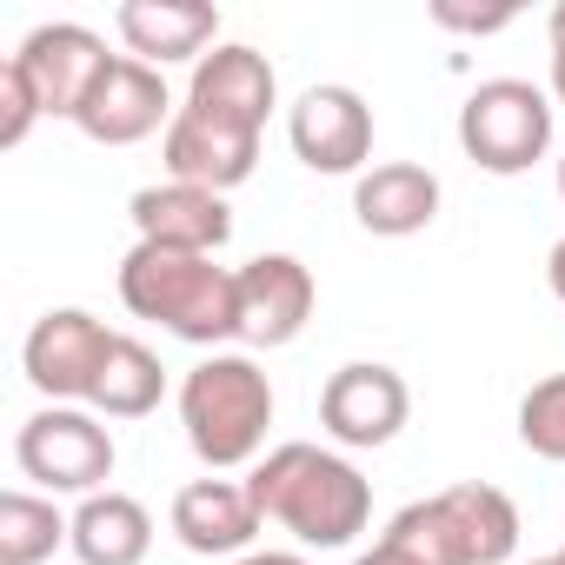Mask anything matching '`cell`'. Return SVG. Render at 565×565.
<instances>
[{
	"label": "cell",
	"instance_id": "6da1fadb",
	"mask_svg": "<svg viewBox=\"0 0 565 565\" xmlns=\"http://www.w3.org/2000/svg\"><path fill=\"white\" fill-rule=\"evenodd\" d=\"M246 492H253L259 519L287 525L300 545H320V552L353 545L366 532V519H373V486L360 479V466L327 452V446H313V439L273 446L246 472Z\"/></svg>",
	"mask_w": 565,
	"mask_h": 565
},
{
	"label": "cell",
	"instance_id": "7a4b0ae2",
	"mask_svg": "<svg viewBox=\"0 0 565 565\" xmlns=\"http://www.w3.org/2000/svg\"><path fill=\"white\" fill-rule=\"evenodd\" d=\"M120 307L186 347H220L239 340V273L213 266V253L134 239V253L120 259Z\"/></svg>",
	"mask_w": 565,
	"mask_h": 565
},
{
	"label": "cell",
	"instance_id": "3957f363",
	"mask_svg": "<svg viewBox=\"0 0 565 565\" xmlns=\"http://www.w3.org/2000/svg\"><path fill=\"white\" fill-rule=\"evenodd\" d=\"M180 426L206 472L259 466L266 426H273V386L246 353H206L180 380Z\"/></svg>",
	"mask_w": 565,
	"mask_h": 565
},
{
	"label": "cell",
	"instance_id": "277c9868",
	"mask_svg": "<svg viewBox=\"0 0 565 565\" xmlns=\"http://www.w3.org/2000/svg\"><path fill=\"white\" fill-rule=\"evenodd\" d=\"M399 545H413L426 565H505L519 552V505L499 486H446L433 499H413L393 525Z\"/></svg>",
	"mask_w": 565,
	"mask_h": 565
},
{
	"label": "cell",
	"instance_id": "5b68a950",
	"mask_svg": "<svg viewBox=\"0 0 565 565\" xmlns=\"http://www.w3.org/2000/svg\"><path fill=\"white\" fill-rule=\"evenodd\" d=\"M552 114H558L552 94L532 87V81H512V74L479 81L459 107V147L479 173L512 180V173H525L552 153Z\"/></svg>",
	"mask_w": 565,
	"mask_h": 565
},
{
	"label": "cell",
	"instance_id": "8992f818",
	"mask_svg": "<svg viewBox=\"0 0 565 565\" xmlns=\"http://www.w3.org/2000/svg\"><path fill=\"white\" fill-rule=\"evenodd\" d=\"M14 459L41 492H107L114 479V433L100 426V413L81 406H41L34 419H21L14 433Z\"/></svg>",
	"mask_w": 565,
	"mask_h": 565
},
{
	"label": "cell",
	"instance_id": "52a82bcc",
	"mask_svg": "<svg viewBox=\"0 0 565 565\" xmlns=\"http://www.w3.org/2000/svg\"><path fill=\"white\" fill-rule=\"evenodd\" d=\"M259 134L266 127H246L220 107H200V100H180L173 127L160 134V160L173 180L186 186H213V193H233L239 180H253L259 167Z\"/></svg>",
	"mask_w": 565,
	"mask_h": 565
},
{
	"label": "cell",
	"instance_id": "ba28073f",
	"mask_svg": "<svg viewBox=\"0 0 565 565\" xmlns=\"http://www.w3.org/2000/svg\"><path fill=\"white\" fill-rule=\"evenodd\" d=\"M8 61L28 74V87H34L41 114H54V120H81L87 94H94V87H100V74L114 67L107 41H100L94 28H81V21H47V28H34Z\"/></svg>",
	"mask_w": 565,
	"mask_h": 565
},
{
	"label": "cell",
	"instance_id": "9c48e42d",
	"mask_svg": "<svg viewBox=\"0 0 565 565\" xmlns=\"http://www.w3.org/2000/svg\"><path fill=\"white\" fill-rule=\"evenodd\" d=\"M107 347L114 333L87 313V307H54L34 320L28 347H21V366H28V386L47 399V406H74L94 393L100 366H107Z\"/></svg>",
	"mask_w": 565,
	"mask_h": 565
},
{
	"label": "cell",
	"instance_id": "30bf717a",
	"mask_svg": "<svg viewBox=\"0 0 565 565\" xmlns=\"http://www.w3.org/2000/svg\"><path fill=\"white\" fill-rule=\"evenodd\" d=\"M406 419H413V386L380 360H353L320 386V426L353 452H373V446L399 439Z\"/></svg>",
	"mask_w": 565,
	"mask_h": 565
},
{
	"label": "cell",
	"instance_id": "8fae6325",
	"mask_svg": "<svg viewBox=\"0 0 565 565\" xmlns=\"http://www.w3.org/2000/svg\"><path fill=\"white\" fill-rule=\"evenodd\" d=\"M287 140L313 173H360L373 153V107L360 100V87L320 81L287 107Z\"/></svg>",
	"mask_w": 565,
	"mask_h": 565
},
{
	"label": "cell",
	"instance_id": "7c38bea8",
	"mask_svg": "<svg viewBox=\"0 0 565 565\" xmlns=\"http://www.w3.org/2000/svg\"><path fill=\"white\" fill-rule=\"evenodd\" d=\"M173 94H167V74L160 67H147V61H134V54H114V67L100 74V87L87 94V107H81V134L94 140V147H140L147 134H167L173 127Z\"/></svg>",
	"mask_w": 565,
	"mask_h": 565
},
{
	"label": "cell",
	"instance_id": "4fadbf2b",
	"mask_svg": "<svg viewBox=\"0 0 565 565\" xmlns=\"http://www.w3.org/2000/svg\"><path fill=\"white\" fill-rule=\"evenodd\" d=\"M313 273L294 253H259L239 266V340L273 353V347H294L313 320Z\"/></svg>",
	"mask_w": 565,
	"mask_h": 565
},
{
	"label": "cell",
	"instance_id": "5bb4252c",
	"mask_svg": "<svg viewBox=\"0 0 565 565\" xmlns=\"http://www.w3.org/2000/svg\"><path fill=\"white\" fill-rule=\"evenodd\" d=\"M114 28L127 54L147 67H180V61L200 67L220 47V8H206V0H120Z\"/></svg>",
	"mask_w": 565,
	"mask_h": 565
},
{
	"label": "cell",
	"instance_id": "9a60e30c",
	"mask_svg": "<svg viewBox=\"0 0 565 565\" xmlns=\"http://www.w3.org/2000/svg\"><path fill=\"white\" fill-rule=\"evenodd\" d=\"M127 220H134L140 239L180 246V253H220V246L233 239V206H226V193L186 186V180L140 186V193L127 200Z\"/></svg>",
	"mask_w": 565,
	"mask_h": 565
},
{
	"label": "cell",
	"instance_id": "2e32d148",
	"mask_svg": "<svg viewBox=\"0 0 565 565\" xmlns=\"http://www.w3.org/2000/svg\"><path fill=\"white\" fill-rule=\"evenodd\" d=\"M259 525L266 519H259V505L239 479H193V486L173 492V539L200 558H226V552L246 558Z\"/></svg>",
	"mask_w": 565,
	"mask_h": 565
},
{
	"label": "cell",
	"instance_id": "e0dca14e",
	"mask_svg": "<svg viewBox=\"0 0 565 565\" xmlns=\"http://www.w3.org/2000/svg\"><path fill=\"white\" fill-rule=\"evenodd\" d=\"M353 220L380 239H406V233H426L439 220V173L419 167V160H380L360 173L353 186Z\"/></svg>",
	"mask_w": 565,
	"mask_h": 565
},
{
	"label": "cell",
	"instance_id": "ac0fdd59",
	"mask_svg": "<svg viewBox=\"0 0 565 565\" xmlns=\"http://www.w3.org/2000/svg\"><path fill=\"white\" fill-rule=\"evenodd\" d=\"M186 100L220 107V114H233V120H246V127H266V114L279 107V81H273V61H266L259 47L220 41V47L193 67Z\"/></svg>",
	"mask_w": 565,
	"mask_h": 565
},
{
	"label": "cell",
	"instance_id": "d6986e66",
	"mask_svg": "<svg viewBox=\"0 0 565 565\" xmlns=\"http://www.w3.org/2000/svg\"><path fill=\"white\" fill-rule=\"evenodd\" d=\"M74 558L81 565H140L147 552H153V512L134 499V492H94V499H81V512H74Z\"/></svg>",
	"mask_w": 565,
	"mask_h": 565
},
{
	"label": "cell",
	"instance_id": "ffe728a7",
	"mask_svg": "<svg viewBox=\"0 0 565 565\" xmlns=\"http://www.w3.org/2000/svg\"><path fill=\"white\" fill-rule=\"evenodd\" d=\"M160 393H167V366L153 360V347H140L134 333H114L107 366H100L87 406L107 413V419H147V413L160 406Z\"/></svg>",
	"mask_w": 565,
	"mask_h": 565
},
{
	"label": "cell",
	"instance_id": "44dd1931",
	"mask_svg": "<svg viewBox=\"0 0 565 565\" xmlns=\"http://www.w3.org/2000/svg\"><path fill=\"white\" fill-rule=\"evenodd\" d=\"M74 539V519L47 492H0V565H47Z\"/></svg>",
	"mask_w": 565,
	"mask_h": 565
},
{
	"label": "cell",
	"instance_id": "7402d4cb",
	"mask_svg": "<svg viewBox=\"0 0 565 565\" xmlns=\"http://www.w3.org/2000/svg\"><path fill=\"white\" fill-rule=\"evenodd\" d=\"M519 439H525V452L565 466V373H545L519 399Z\"/></svg>",
	"mask_w": 565,
	"mask_h": 565
},
{
	"label": "cell",
	"instance_id": "603a6c76",
	"mask_svg": "<svg viewBox=\"0 0 565 565\" xmlns=\"http://www.w3.org/2000/svg\"><path fill=\"white\" fill-rule=\"evenodd\" d=\"M34 120H47V114H41L34 87H28V74L8 61V67H0V147H21L34 134Z\"/></svg>",
	"mask_w": 565,
	"mask_h": 565
},
{
	"label": "cell",
	"instance_id": "cb8c5ba5",
	"mask_svg": "<svg viewBox=\"0 0 565 565\" xmlns=\"http://www.w3.org/2000/svg\"><path fill=\"white\" fill-rule=\"evenodd\" d=\"M433 21H439V28H459V34H499V28H512V8H486V14H472V8H452V0H439Z\"/></svg>",
	"mask_w": 565,
	"mask_h": 565
},
{
	"label": "cell",
	"instance_id": "d4e9b609",
	"mask_svg": "<svg viewBox=\"0 0 565 565\" xmlns=\"http://www.w3.org/2000/svg\"><path fill=\"white\" fill-rule=\"evenodd\" d=\"M353 565H426V558H419L413 545H399L393 532H380V545H373V552H360Z\"/></svg>",
	"mask_w": 565,
	"mask_h": 565
},
{
	"label": "cell",
	"instance_id": "484cf974",
	"mask_svg": "<svg viewBox=\"0 0 565 565\" xmlns=\"http://www.w3.org/2000/svg\"><path fill=\"white\" fill-rule=\"evenodd\" d=\"M552 100L565 107V0L552 8Z\"/></svg>",
	"mask_w": 565,
	"mask_h": 565
},
{
	"label": "cell",
	"instance_id": "4316f807",
	"mask_svg": "<svg viewBox=\"0 0 565 565\" xmlns=\"http://www.w3.org/2000/svg\"><path fill=\"white\" fill-rule=\"evenodd\" d=\"M545 279H552V294H558V307H565V239H552V253H545Z\"/></svg>",
	"mask_w": 565,
	"mask_h": 565
},
{
	"label": "cell",
	"instance_id": "83f0119b",
	"mask_svg": "<svg viewBox=\"0 0 565 565\" xmlns=\"http://www.w3.org/2000/svg\"><path fill=\"white\" fill-rule=\"evenodd\" d=\"M233 565H307L300 552H246V558H233Z\"/></svg>",
	"mask_w": 565,
	"mask_h": 565
},
{
	"label": "cell",
	"instance_id": "f1b7e54d",
	"mask_svg": "<svg viewBox=\"0 0 565 565\" xmlns=\"http://www.w3.org/2000/svg\"><path fill=\"white\" fill-rule=\"evenodd\" d=\"M558 200H565V153H558Z\"/></svg>",
	"mask_w": 565,
	"mask_h": 565
},
{
	"label": "cell",
	"instance_id": "f546056e",
	"mask_svg": "<svg viewBox=\"0 0 565 565\" xmlns=\"http://www.w3.org/2000/svg\"><path fill=\"white\" fill-rule=\"evenodd\" d=\"M552 565H565V545H558V552H552Z\"/></svg>",
	"mask_w": 565,
	"mask_h": 565
},
{
	"label": "cell",
	"instance_id": "4dcf8cb0",
	"mask_svg": "<svg viewBox=\"0 0 565 565\" xmlns=\"http://www.w3.org/2000/svg\"><path fill=\"white\" fill-rule=\"evenodd\" d=\"M532 565H552V558H532Z\"/></svg>",
	"mask_w": 565,
	"mask_h": 565
}]
</instances>
